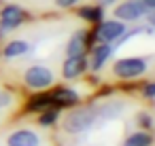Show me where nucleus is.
Masks as SVG:
<instances>
[{
  "label": "nucleus",
  "mask_w": 155,
  "mask_h": 146,
  "mask_svg": "<svg viewBox=\"0 0 155 146\" xmlns=\"http://www.w3.org/2000/svg\"><path fill=\"white\" fill-rule=\"evenodd\" d=\"M94 119H96V110H91V108H79V110H74V112L68 114L64 127L70 133H79V131H85L94 123Z\"/></svg>",
  "instance_id": "obj_1"
},
{
  "label": "nucleus",
  "mask_w": 155,
  "mask_h": 146,
  "mask_svg": "<svg viewBox=\"0 0 155 146\" xmlns=\"http://www.w3.org/2000/svg\"><path fill=\"white\" fill-rule=\"evenodd\" d=\"M108 55H110V47H108L106 43L100 45V47H96L94 53H91V68H94V70L102 68V64L108 59Z\"/></svg>",
  "instance_id": "obj_11"
},
{
  "label": "nucleus",
  "mask_w": 155,
  "mask_h": 146,
  "mask_svg": "<svg viewBox=\"0 0 155 146\" xmlns=\"http://www.w3.org/2000/svg\"><path fill=\"white\" fill-rule=\"evenodd\" d=\"M123 32H125L123 21H104V24H100L96 36H98L100 40H104V43H113V40H117L119 36H123Z\"/></svg>",
  "instance_id": "obj_6"
},
{
  "label": "nucleus",
  "mask_w": 155,
  "mask_h": 146,
  "mask_svg": "<svg viewBox=\"0 0 155 146\" xmlns=\"http://www.w3.org/2000/svg\"><path fill=\"white\" fill-rule=\"evenodd\" d=\"M140 123H142V125H151V119H149L147 114H142V116H140Z\"/></svg>",
  "instance_id": "obj_22"
},
{
  "label": "nucleus",
  "mask_w": 155,
  "mask_h": 146,
  "mask_svg": "<svg viewBox=\"0 0 155 146\" xmlns=\"http://www.w3.org/2000/svg\"><path fill=\"white\" fill-rule=\"evenodd\" d=\"M51 104V95H45V93H41V95H34L32 100H30V104H28V110H45L47 106Z\"/></svg>",
  "instance_id": "obj_13"
},
{
  "label": "nucleus",
  "mask_w": 155,
  "mask_h": 146,
  "mask_svg": "<svg viewBox=\"0 0 155 146\" xmlns=\"http://www.w3.org/2000/svg\"><path fill=\"white\" fill-rule=\"evenodd\" d=\"M147 13H149V9L144 7L142 0H127V2H121L115 9V17L123 19V21H136Z\"/></svg>",
  "instance_id": "obj_2"
},
{
  "label": "nucleus",
  "mask_w": 155,
  "mask_h": 146,
  "mask_svg": "<svg viewBox=\"0 0 155 146\" xmlns=\"http://www.w3.org/2000/svg\"><path fill=\"white\" fill-rule=\"evenodd\" d=\"M11 104V95L7 93V91H0V108L2 106H9Z\"/></svg>",
  "instance_id": "obj_17"
},
{
  "label": "nucleus",
  "mask_w": 155,
  "mask_h": 146,
  "mask_svg": "<svg viewBox=\"0 0 155 146\" xmlns=\"http://www.w3.org/2000/svg\"><path fill=\"white\" fill-rule=\"evenodd\" d=\"M26 83L32 87V89H45L53 83V74L49 68L45 66H32L28 72H26Z\"/></svg>",
  "instance_id": "obj_4"
},
{
  "label": "nucleus",
  "mask_w": 155,
  "mask_h": 146,
  "mask_svg": "<svg viewBox=\"0 0 155 146\" xmlns=\"http://www.w3.org/2000/svg\"><path fill=\"white\" fill-rule=\"evenodd\" d=\"M123 146H151V135H149V133H144V131L134 133V135H130V138L125 140V144H123Z\"/></svg>",
  "instance_id": "obj_14"
},
{
  "label": "nucleus",
  "mask_w": 155,
  "mask_h": 146,
  "mask_svg": "<svg viewBox=\"0 0 155 146\" xmlns=\"http://www.w3.org/2000/svg\"><path fill=\"white\" fill-rule=\"evenodd\" d=\"M85 66L87 64H85L83 57H68L64 62V66H62V74H64V78H74V76L83 74Z\"/></svg>",
  "instance_id": "obj_9"
},
{
  "label": "nucleus",
  "mask_w": 155,
  "mask_h": 146,
  "mask_svg": "<svg viewBox=\"0 0 155 146\" xmlns=\"http://www.w3.org/2000/svg\"><path fill=\"white\" fill-rule=\"evenodd\" d=\"M51 102L58 104V106H72V104L79 102V95H77L72 89H64V87H60V89H55V91L51 93Z\"/></svg>",
  "instance_id": "obj_10"
},
{
  "label": "nucleus",
  "mask_w": 155,
  "mask_h": 146,
  "mask_svg": "<svg viewBox=\"0 0 155 146\" xmlns=\"http://www.w3.org/2000/svg\"><path fill=\"white\" fill-rule=\"evenodd\" d=\"M55 119H58V110H49V112H45V114L41 116V123H43V125H51Z\"/></svg>",
  "instance_id": "obj_16"
},
{
  "label": "nucleus",
  "mask_w": 155,
  "mask_h": 146,
  "mask_svg": "<svg viewBox=\"0 0 155 146\" xmlns=\"http://www.w3.org/2000/svg\"><path fill=\"white\" fill-rule=\"evenodd\" d=\"M98 2H100V7H108V5L117 2V0H98Z\"/></svg>",
  "instance_id": "obj_21"
},
{
  "label": "nucleus",
  "mask_w": 155,
  "mask_h": 146,
  "mask_svg": "<svg viewBox=\"0 0 155 146\" xmlns=\"http://www.w3.org/2000/svg\"><path fill=\"white\" fill-rule=\"evenodd\" d=\"M55 2H58V7L66 9V7H72L74 2H79V0H55Z\"/></svg>",
  "instance_id": "obj_18"
},
{
  "label": "nucleus",
  "mask_w": 155,
  "mask_h": 146,
  "mask_svg": "<svg viewBox=\"0 0 155 146\" xmlns=\"http://www.w3.org/2000/svg\"><path fill=\"white\" fill-rule=\"evenodd\" d=\"M24 17H26L24 9H19V7H15V5L5 7L2 13H0V30H2V32H7V30H15L17 26H21Z\"/></svg>",
  "instance_id": "obj_5"
},
{
  "label": "nucleus",
  "mask_w": 155,
  "mask_h": 146,
  "mask_svg": "<svg viewBox=\"0 0 155 146\" xmlns=\"http://www.w3.org/2000/svg\"><path fill=\"white\" fill-rule=\"evenodd\" d=\"M9 146H41V140L34 131L30 129H19V131H13L9 135Z\"/></svg>",
  "instance_id": "obj_7"
},
{
  "label": "nucleus",
  "mask_w": 155,
  "mask_h": 146,
  "mask_svg": "<svg viewBox=\"0 0 155 146\" xmlns=\"http://www.w3.org/2000/svg\"><path fill=\"white\" fill-rule=\"evenodd\" d=\"M113 70L119 78H136L147 70V64L138 57H127V59H119L113 66Z\"/></svg>",
  "instance_id": "obj_3"
},
{
  "label": "nucleus",
  "mask_w": 155,
  "mask_h": 146,
  "mask_svg": "<svg viewBox=\"0 0 155 146\" xmlns=\"http://www.w3.org/2000/svg\"><path fill=\"white\" fill-rule=\"evenodd\" d=\"M79 15H81L83 19H87V21H100V19H102V13H100V9H96V7H83V9L79 11Z\"/></svg>",
  "instance_id": "obj_15"
},
{
  "label": "nucleus",
  "mask_w": 155,
  "mask_h": 146,
  "mask_svg": "<svg viewBox=\"0 0 155 146\" xmlns=\"http://www.w3.org/2000/svg\"><path fill=\"white\" fill-rule=\"evenodd\" d=\"M144 95H147V97H155V83L147 85V89H144Z\"/></svg>",
  "instance_id": "obj_19"
},
{
  "label": "nucleus",
  "mask_w": 155,
  "mask_h": 146,
  "mask_svg": "<svg viewBox=\"0 0 155 146\" xmlns=\"http://www.w3.org/2000/svg\"><path fill=\"white\" fill-rule=\"evenodd\" d=\"M24 53H28V43L24 40H11L5 47V57H19Z\"/></svg>",
  "instance_id": "obj_12"
},
{
  "label": "nucleus",
  "mask_w": 155,
  "mask_h": 146,
  "mask_svg": "<svg viewBox=\"0 0 155 146\" xmlns=\"http://www.w3.org/2000/svg\"><path fill=\"white\" fill-rule=\"evenodd\" d=\"M151 24L155 26V11H153V15H151Z\"/></svg>",
  "instance_id": "obj_23"
},
{
  "label": "nucleus",
  "mask_w": 155,
  "mask_h": 146,
  "mask_svg": "<svg viewBox=\"0 0 155 146\" xmlns=\"http://www.w3.org/2000/svg\"><path fill=\"white\" fill-rule=\"evenodd\" d=\"M142 2H144V7L151 11V9H155V0H142Z\"/></svg>",
  "instance_id": "obj_20"
},
{
  "label": "nucleus",
  "mask_w": 155,
  "mask_h": 146,
  "mask_svg": "<svg viewBox=\"0 0 155 146\" xmlns=\"http://www.w3.org/2000/svg\"><path fill=\"white\" fill-rule=\"evenodd\" d=\"M87 43H89L87 34H85V32H77V34L68 40V47H66L68 57H83L85 51H87Z\"/></svg>",
  "instance_id": "obj_8"
}]
</instances>
